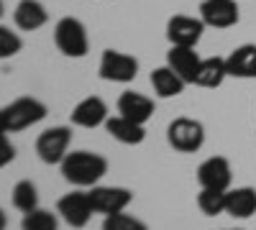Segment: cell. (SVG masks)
Masks as SVG:
<instances>
[{
	"label": "cell",
	"instance_id": "cell-18",
	"mask_svg": "<svg viewBox=\"0 0 256 230\" xmlns=\"http://www.w3.org/2000/svg\"><path fill=\"white\" fill-rule=\"evenodd\" d=\"M226 215L246 220L256 215V190L254 187H230L228 190V202H226Z\"/></svg>",
	"mask_w": 256,
	"mask_h": 230
},
{
	"label": "cell",
	"instance_id": "cell-17",
	"mask_svg": "<svg viewBox=\"0 0 256 230\" xmlns=\"http://www.w3.org/2000/svg\"><path fill=\"white\" fill-rule=\"evenodd\" d=\"M49 13L38 0H18V5L13 10V23L20 31H38L41 26H46Z\"/></svg>",
	"mask_w": 256,
	"mask_h": 230
},
{
	"label": "cell",
	"instance_id": "cell-24",
	"mask_svg": "<svg viewBox=\"0 0 256 230\" xmlns=\"http://www.w3.org/2000/svg\"><path fill=\"white\" fill-rule=\"evenodd\" d=\"M102 230H148L144 220H138L136 215L128 213H116V215H105L102 220Z\"/></svg>",
	"mask_w": 256,
	"mask_h": 230
},
{
	"label": "cell",
	"instance_id": "cell-25",
	"mask_svg": "<svg viewBox=\"0 0 256 230\" xmlns=\"http://www.w3.org/2000/svg\"><path fill=\"white\" fill-rule=\"evenodd\" d=\"M20 49H24V41L16 31H10L8 26H0V56L3 59H10L16 56Z\"/></svg>",
	"mask_w": 256,
	"mask_h": 230
},
{
	"label": "cell",
	"instance_id": "cell-2",
	"mask_svg": "<svg viewBox=\"0 0 256 230\" xmlns=\"http://www.w3.org/2000/svg\"><path fill=\"white\" fill-rule=\"evenodd\" d=\"M46 105L38 97H16L0 110V133H18L46 118Z\"/></svg>",
	"mask_w": 256,
	"mask_h": 230
},
{
	"label": "cell",
	"instance_id": "cell-5",
	"mask_svg": "<svg viewBox=\"0 0 256 230\" xmlns=\"http://www.w3.org/2000/svg\"><path fill=\"white\" fill-rule=\"evenodd\" d=\"M98 74L105 82H118V85H126V82H134L138 74V59L118 51V49H105L98 64Z\"/></svg>",
	"mask_w": 256,
	"mask_h": 230
},
{
	"label": "cell",
	"instance_id": "cell-1",
	"mask_svg": "<svg viewBox=\"0 0 256 230\" xmlns=\"http://www.w3.org/2000/svg\"><path fill=\"white\" fill-rule=\"evenodd\" d=\"M59 172L70 184L90 190V187L100 184V179L108 174V159L102 154L80 149V151H72L64 156V161L59 164Z\"/></svg>",
	"mask_w": 256,
	"mask_h": 230
},
{
	"label": "cell",
	"instance_id": "cell-4",
	"mask_svg": "<svg viewBox=\"0 0 256 230\" xmlns=\"http://www.w3.org/2000/svg\"><path fill=\"white\" fill-rule=\"evenodd\" d=\"M166 143L177 154H198L205 143V128L195 118H174L166 125Z\"/></svg>",
	"mask_w": 256,
	"mask_h": 230
},
{
	"label": "cell",
	"instance_id": "cell-23",
	"mask_svg": "<svg viewBox=\"0 0 256 230\" xmlns=\"http://www.w3.org/2000/svg\"><path fill=\"white\" fill-rule=\"evenodd\" d=\"M20 230H59V220L49 210H41L38 207V210L24 215V220H20Z\"/></svg>",
	"mask_w": 256,
	"mask_h": 230
},
{
	"label": "cell",
	"instance_id": "cell-21",
	"mask_svg": "<svg viewBox=\"0 0 256 230\" xmlns=\"http://www.w3.org/2000/svg\"><path fill=\"white\" fill-rule=\"evenodd\" d=\"M10 200H13L16 210L24 213V215L38 210V190H36V184H34L31 179H20V182L13 187Z\"/></svg>",
	"mask_w": 256,
	"mask_h": 230
},
{
	"label": "cell",
	"instance_id": "cell-16",
	"mask_svg": "<svg viewBox=\"0 0 256 230\" xmlns=\"http://www.w3.org/2000/svg\"><path fill=\"white\" fill-rule=\"evenodd\" d=\"M228 77L254 79L256 77V44H241L226 56Z\"/></svg>",
	"mask_w": 256,
	"mask_h": 230
},
{
	"label": "cell",
	"instance_id": "cell-26",
	"mask_svg": "<svg viewBox=\"0 0 256 230\" xmlns=\"http://www.w3.org/2000/svg\"><path fill=\"white\" fill-rule=\"evenodd\" d=\"M0 149H3V154H0V166H6L8 161L16 159V149H13V143H8V133L0 136Z\"/></svg>",
	"mask_w": 256,
	"mask_h": 230
},
{
	"label": "cell",
	"instance_id": "cell-10",
	"mask_svg": "<svg viewBox=\"0 0 256 230\" xmlns=\"http://www.w3.org/2000/svg\"><path fill=\"white\" fill-rule=\"evenodd\" d=\"M198 182L202 190H220L228 192L233 182V169L226 156H210L198 166Z\"/></svg>",
	"mask_w": 256,
	"mask_h": 230
},
{
	"label": "cell",
	"instance_id": "cell-22",
	"mask_svg": "<svg viewBox=\"0 0 256 230\" xmlns=\"http://www.w3.org/2000/svg\"><path fill=\"white\" fill-rule=\"evenodd\" d=\"M226 202H228V192L220 190H202L200 187V195H198V207L200 213L208 218H216L226 213Z\"/></svg>",
	"mask_w": 256,
	"mask_h": 230
},
{
	"label": "cell",
	"instance_id": "cell-3",
	"mask_svg": "<svg viewBox=\"0 0 256 230\" xmlns=\"http://www.w3.org/2000/svg\"><path fill=\"white\" fill-rule=\"evenodd\" d=\"M54 44L64 56H70V59L88 56V51H90L88 28H84V23L80 18H72V15L62 18L54 26Z\"/></svg>",
	"mask_w": 256,
	"mask_h": 230
},
{
	"label": "cell",
	"instance_id": "cell-8",
	"mask_svg": "<svg viewBox=\"0 0 256 230\" xmlns=\"http://www.w3.org/2000/svg\"><path fill=\"white\" fill-rule=\"evenodd\" d=\"M205 20L198 15H172L166 20V41L169 46H198L200 38H202V31H205Z\"/></svg>",
	"mask_w": 256,
	"mask_h": 230
},
{
	"label": "cell",
	"instance_id": "cell-15",
	"mask_svg": "<svg viewBox=\"0 0 256 230\" xmlns=\"http://www.w3.org/2000/svg\"><path fill=\"white\" fill-rule=\"evenodd\" d=\"M118 115L123 118H131L141 125H146L154 115V100L146 97L141 92H134V90H126L120 97H118Z\"/></svg>",
	"mask_w": 256,
	"mask_h": 230
},
{
	"label": "cell",
	"instance_id": "cell-14",
	"mask_svg": "<svg viewBox=\"0 0 256 230\" xmlns=\"http://www.w3.org/2000/svg\"><path fill=\"white\" fill-rule=\"evenodd\" d=\"M102 128L110 138H116L123 146H138L146 138V125H141L131 118H123V115H110Z\"/></svg>",
	"mask_w": 256,
	"mask_h": 230
},
{
	"label": "cell",
	"instance_id": "cell-6",
	"mask_svg": "<svg viewBox=\"0 0 256 230\" xmlns=\"http://www.w3.org/2000/svg\"><path fill=\"white\" fill-rule=\"evenodd\" d=\"M56 215H62V220L67 223L70 228H84L92 215H95V207H92V200H90V192H84L82 187L67 192L64 197H59L56 202Z\"/></svg>",
	"mask_w": 256,
	"mask_h": 230
},
{
	"label": "cell",
	"instance_id": "cell-12",
	"mask_svg": "<svg viewBox=\"0 0 256 230\" xmlns=\"http://www.w3.org/2000/svg\"><path fill=\"white\" fill-rule=\"evenodd\" d=\"M110 118L108 113V105H105V100L98 97V95H90V97H82L77 105L72 108L70 113V120L72 125H77V128H100V125H105Z\"/></svg>",
	"mask_w": 256,
	"mask_h": 230
},
{
	"label": "cell",
	"instance_id": "cell-27",
	"mask_svg": "<svg viewBox=\"0 0 256 230\" xmlns=\"http://www.w3.org/2000/svg\"><path fill=\"white\" fill-rule=\"evenodd\" d=\"M223 230H241V228H223Z\"/></svg>",
	"mask_w": 256,
	"mask_h": 230
},
{
	"label": "cell",
	"instance_id": "cell-19",
	"mask_svg": "<svg viewBox=\"0 0 256 230\" xmlns=\"http://www.w3.org/2000/svg\"><path fill=\"white\" fill-rule=\"evenodd\" d=\"M148 82H152V87H154L156 97H162V100L177 97V95H182L184 87H187V82H184L172 67H169V64L156 67V69L152 72V77H148Z\"/></svg>",
	"mask_w": 256,
	"mask_h": 230
},
{
	"label": "cell",
	"instance_id": "cell-20",
	"mask_svg": "<svg viewBox=\"0 0 256 230\" xmlns=\"http://www.w3.org/2000/svg\"><path fill=\"white\" fill-rule=\"evenodd\" d=\"M228 77V67H226V59L223 56H208L200 61V69L195 77V85L198 87H208V90H216L220 87Z\"/></svg>",
	"mask_w": 256,
	"mask_h": 230
},
{
	"label": "cell",
	"instance_id": "cell-11",
	"mask_svg": "<svg viewBox=\"0 0 256 230\" xmlns=\"http://www.w3.org/2000/svg\"><path fill=\"white\" fill-rule=\"evenodd\" d=\"M200 18L208 28H230L238 23V0H202L200 3Z\"/></svg>",
	"mask_w": 256,
	"mask_h": 230
},
{
	"label": "cell",
	"instance_id": "cell-7",
	"mask_svg": "<svg viewBox=\"0 0 256 230\" xmlns=\"http://www.w3.org/2000/svg\"><path fill=\"white\" fill-rule=\"evenodd\" d=\"M70 143H72L70 125H54V128H46L44 133H38L36 154L44 164H62L64 156L70 154Z\"/></svg>",
	"mask_w": 256,
	"mask_h": 230
},
{
	"label": "cell",
	"instance_id": "cell-9",
	"mask_svg": "<svg viewBox=\"0 0 256 230\" xmlns=\"http://www.w3.org/2000/svg\"><path fill=\"white\" fill-rule=\"evenodd\" d=\"M90 200L95 213L100 215H116V213H126V207L134 202V192L128 187H105V184H95L90 187Z\"/></svg>",
	"mask_w": 256,
	"mask_h": 230
},
{
	"label": "cell",
	"instance_id": "cell-13",
	"mask_svg": "<svg viewBox=\"0 0 256 230\" xmlns=\"http://www.w3.org/2000/svg\"><path fill=\"white\" fill-rule=\"evenodd\" d=\"M200 61H202V56L195 51V46H169V51H166V64L172 67L187 85H195Z\"/></svg>",
	"mask_w": 256,
	"mask_h": 230
}]
</instances>
